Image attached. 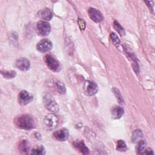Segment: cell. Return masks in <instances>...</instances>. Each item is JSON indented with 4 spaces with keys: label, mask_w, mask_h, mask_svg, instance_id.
<instances>
[{
    "label": "cell",
    "mask_w": 155,
    "mask_h": 155,
    "mask_svg": "<svg viewBox=\"0 0 155 155\" xmlns=\"http://www.w3.org/2000/svg\"><path fill=\"white\" fill-rule=\"evenodd\" d=\"M45 153V148L42 145H38L35 147L31 150V154H44Z\"/></svg>",
    "instance_id": "17"
},
{
    "label": "cell",
    "mask_w": 155,
    "mask_h": 155,
    "mask_svg": "<svg viewBox=\"0 0 155 155\" xmlns=\"http://www.w3.org/2000/svg\"><path fill=\"white\" fill-rule=\"evenodd\" d=\"M33 101V96L26 90H22L18 95V101L21 105H25Z\"/></svg>",
    "instance_id": "7"
},
{
    "label": "cell",
    "mask_w": 155,
    "mask_h": 155,
    "mask_svg": "<svg viewBox=\"0 0 155 155\" xmlns=\"http://www.w3.org/2000/svg\"><path fill=\"white\" fill-rule=\"evenodd\" d=\"M16 67L21 71H27L30 68V62L27 59L21 58L16 61Z\"/></svg>",
    "instance_id": "11"
},
{
    "label": "cell",
    "mask_w": 155,
    "mask_h": 155,
    "mask_svg": "<svg viewBox=\"0 0 155 155\" xmlns=\"http://www.w3.org/2000/svg\"><path fill=\"white\" fill-rule=\"evenodd\" d=\"M147 145V142L145 140H139V142L137 143V145L136 147V150L138 154H141L142 152L145 149V145Z\"/></svg>",
    "instance_id": "20"
},
{
    "label": "cell",
    "mask_w": 155,
    "mask_h": 155,
    "mask_svg": "<svg viewBox=\"0 0 155 155\" xmlns=\"http://www.w3.org/2000/svg\"><path fill=\"white\" fill-rule=\"evenodd\" d=\"M37 31L39 35L46 36L48 35L51 30V27L48 22L41 21L37 23L36 25Z\"/></svg>",
    "instance_id": "5"
},
{
    "label": "cell",
    "mask_w": 155,
    "mask_h": 155,
    "mask_svg": "<svg viewBox=\"0 0 155 155\" xmlns=\"http://www.w3.org/2000/svg\"><path fill=\"white\" fill-rule=\"evenodd\" d=\"M56 86L58 88V90L59 91V93H61V94H64L65 92H66V88H65V85L61 83V82H56Z\"/></svg>",
    "instance_id": "22"
},
{
    "label": "cell",
    "mask_w": 155,
    "mask_h": 155,
    "mask_svg": "<svg viewBox=\"0 0 155 155\" xmlns=\"http://www.w3.org/2000/svg\"><path fill=\"white\" fill-rule=\"evenodd\" d=\"M53 13L49 8H44L39 12L40 17L46 21H50L53 18Z\"/></svg>",
    "instance_id": "15"
},
{
    "label": "cell",
    "mask_w": 155,
    "mask_h": 155,
    "mask_svg": "<svg viewBox=\"0 0 155 155\" xmlns=\"http://www.w3.org/2000/svg\"><path fill=\"white\" fill-rule=\"evenodd\" d=\"M14 124L18 128L25 130L33 129L36 127V122L34 117L27 114H21L15 117Z\"/></svg>",
    "instance_id": "1"
},
{
    "label": "cell",
    "mask_w": 155,
    "mask_h": 155,
    "mask_svg": "<svg viewBox=\"0 0 155 155\" xmlns=\"http://www.w3.org/2000/svg\"><path fill=\"white\" fill-rule=\"evenodd\" d=\"M52 47H53L52 42L47 39H42L36 45L37 50L41 52L48 51L51 50Z\"/></svg>",
    "instance_id": "8"
},
{
    "label": "cell",
    "mask_w": 155,
    "mask_h": 155,
    "mask_svg": "<svg viewBox=\"0 0 155 155\" xmlns=\"http://www.w3.org/2000/svg\"><path fill=\"white\" fill-rule=\"evenodd\" d=\"M88 13L91 19L95 22H100L104 19L102 13L94 8H90Z\"/></svg>",
    "instance_id": "10"
},
{
    "label": "cell",
    "mask_w": 155,
    "mask_h": 155,
    "mask_svg": "<svg viewBox=\"0 0 155 155\" xmlns=\"http://www.w3.org/2000/svg\"><path fill=\"white\" fill-rule=\"evenodd\" d=\"M1 74L4 77V78H6V79L14 78L16 75V71H13V70H11V71H1Z\"/></svg>",
    "instance_id": "19"
},
{
    "label": "cell",
    "mask_w": 155,
    "mask_h": 155,
    "mask_svg": "<svg viewBox=\"0 0 155 155\" xmlns=\"http://www.w3.org/2000/svg\"><path fill=\"white\" fill-rule=\"evenodd\" d=\"M113 91L114 92V94L116 95V96L117 99H118V101H119V102L120 104L124 103V101H123V99H122V96L120 95V93H119V90H118L117 88H114L113 89Z\"/></svg>",
    "instance_id": "24"
},
{
    "label": "cell",
    "mask_w": 155,
    "mask_h": 155,
    "mask_svg": "<svg viewBox=\"0 0 155 155\" xmlns=\"http://www.w3.org/2000/svg\"><path fill=\"white\" fill-rule=\"evenodd\" d=\"M141 154H154V152L150 148H147L145 150H143V151L142 152Z\"/></svg>",
    "instance_id": "26"
},
{
    "label": "cell",
    "mask_w": 155,
    "mask_h": 155,
    "mask_svg": "<svg viewBox=\"0 0 155 155\" xmlns=\"http://www.w3.org/2000/svg\"><path fill=\"white\" fill-rule=\"evenodd\" d=\"M145 2L147 4V5L150 7V10H153V4H151L153 2V1H145Z\"/></svg>",
    "instance_id": "27"
},
{
    "label": "cell",
    "mask_w": 155,
    "mask_h": 155,
    "mask_svg": "<svg viewBox=\"0 0 155 155\" xmlns=\"http://www.w3.org/2000/svg\"><path fill=\"white\" fill-rule=\"evenodd\" d=\"M113 26H114V28H115V30L120 34V35H121V36L125 35V31L124 28L120 25V24L117 21H114Z\"/></svg>",
    "instance_id": "18"
},
{
    "label": "cell",
    "mask_w": 155,
    "mask_h": 155,
    "mask_svg": "<svg viewBox=\"0 0 155 155\" xmlns=\"http://www.w3.org/2000/svg\"><path fill=\"white\" fill-rule=\"evenodd\" d=\"M143 134L141 130H134V131L133 132L132 134V136H131V140L133 141V142L136 143L138 141H139L140 139L142 137Z\"/></svg>",
    "instance_id": "16"
},
{
    "label": "cell",
    "mask_w": 155,
    "mask_h": 155,
    "mask_svg": "<svg viewBox=\"0 0 155 155\" xmlns=\"http://www.w3.org/2000/svg\"><path fill=\"white\" fill-rule=\"evenodd\" d=\"M54 138L58 141H65L69 137V131L66 128H61L53 134Z\"/></svg>",
    "instance_id": "9"
},
{
    "label": "cell",
    "mask_w": 155,
    "mask_h": 155,
    "mask_svg": "<svg viewBox=\"0 0 155 155\" xmlns=\"http://www.w3.org/2000/svg\"><path fill=\"white\" fill-rule=\"evenodd\" d=\"M78 23L79 24V26L81 28V30H84L85 28V22L83 19L81 18H78Z\"/></svg>",
    "instance_id": "25"
},
{
    "label": "cell",
    "mask_w": 155,
    "mask_h": 155,
    "mask_svg": "<svg viewBox=\"0 0 155 155\" xmlns=\"http://www.w3.org/2000/svg\"><path fill=\"white\" fill-rule=\"evenodd\" d=\"M127 145L122 140H119L117 142L116 150L119 151H125L127 150Z\"/></svg>",
    "instance_id": "21"
},
{
    "label": "cell",
    "mask_w": 155,
    "mask_h": 155,
    "mask_svg": "<svg viewBox=\"0 0 155 155\" xmlns=\"http://www.w3.org/2000/svg\"><path fill=\"white\" fill-rule=\"evenodd\" d=\"M44 122L48 128L53 129L57 127L59 122V119L54 114H48L45 117Z\"/></svg>",
    "instance_id": "6"
},
{
    "label": "cell",
    "mask_w": 155,
    "mask_h": 155,
    "mask_svg": "<svg viewBox=\"0 0 155 155\" xmlns=\"http://www.w3.org/2000/svg\"><path fill=\"white\" fill-rule=\"evenodd\" d=\"M43 102L45 108L51 112L56 113L59 111L58 105L53 97L50 93H46L43 97Z\"/></svg>",
    "instance_id": "2"
},
{
    "label": "cell",
    "mask_w": 155,
    "mask_h": 155,
    "mask_svg": "<svg viewBox=\"0 0 155 155\" xmlns=\"http://www.w3.org/2000/svg\"><path fill=\"white\" fill-rule=\"evenodd\" d=\"M73 146L77 149L79 151L82 153V154H88L90 151L88 148L85 145L83 140H76L73 142Z\"/></svg>",
    "instance_id": "12"
},
{
    "label": "cell",
    "mask_w": 155,
    "mask_h": 155,
    "mask_svg": "<svg viewBox=\"0 0 155 155\" xmlns=\"http://www.w3.org/2000/svg\"><path fill=\"white\" fill-rule=\"evenodd\" d=\"M84 90L86 94L89 96H93L97 93L98 87L95 82L87 80L84 82Z\"/></svg>",
    "instance_id": "4"
},
{
    "label": "cell",
    "mask_w": 155,
    "mask_h": 155,
    "mask_svg": "<svg viewBox=\"0 0 155 155\" xmlns=\"http://www.w3.org/2000/svg\"><path fill=\"white\" fill-rule=\"evenodd\" d=\"M110 38H111V39L114 45H119L120 43V39L119 38V37L117 36V35L115 33H114V32L111 33H110Z\"/></svg>",
    "instance_id": "23"
},
{
    "label": "cell",
    "mask_w": 155,
    "mask_h": 155,
    "mask_svg": "<svg viewBox=\"0 0 155 155\" xmlns=\"http://www.w3.org/2000/svg\"><path fill=\"white\" fill-rule=\"evenodd\" d=\"M44 61L47 67L53 71H59L61 70V65L59 61L52 55L46 54L44 57Z\"/></svg>",
    "instance_id": "3"
},
{
    "label": "cell",
    "mask_w": 155,
    "mask_h": 155,
    "mask_svg": "<svg viewBox=\"0 0 155 155\" xmlns=\"http://www.w3.org/2000/svg\"><path fill=\"white\" fill-rule=\"evenodd\" d=\"M30 148V143L26 139L22 140L18 145L19 151L24 154H28L29 153Z\"/></svg>",
    "instance_id": "13"
},
{
    "label": "cell",
    "mask_w": 155,
    "mask_h": 155,
    "mask_svg": "<svg viewBox=\"0 0 155 155\" xmlns=\"http://www.w3.org/2000/svg\"><path fill=\"white\" fill-rule=\"evenodd\" d=\"M124 109L119 106H116L112 108L111 111V114L113 117L116 119H120L124 114Z\"/></svg>",
    "instance_id": "14"
}]
</instances>
